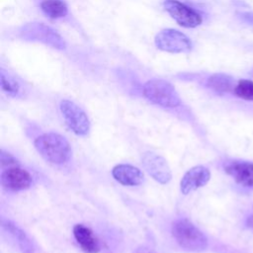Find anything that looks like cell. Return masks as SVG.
<instances>
[{
	"instance_id": "1",
	"label": "cell",
	"mask_w": 253,
	"mask_h": 253,
	"mask_svg": "<svg viewBox=\"0 0 253 253\" xmlns=\"http://www.w3.org/2000/svg\"><path fill=\"white\" fill-rule=\"evenodd\" d=\"M35 147L41 156L53 164H63L71 156V147L67 139L59 133L47 132L38 136Z\"/></svg>"
},
{
	"instance_id": "2",
	"label": "cell",
	"mask_w": 253,
	"mask_h": 253,
	"mask_svg": "<svg viewBox=\"0 0 253 253\" xmlns=\"http://www.w3.org/2000/svg\"><path fill=\"white\" fill-rule=\"evenodd\" d=\"M172 235L185 250L202 252L208 247L206 235L188 218H179L172 224Z\"/></svg>"
},
{
	"instance_id": "3",
	"label": "cell",
	"mask_w": 253,
	"mask_h": 253,
	"mask_svg": "<svg viewBox=\"0 0 253 253\" xmlns=\"http://www.w3.org/2000/svg\"><path fill=\"white\" fill-rule=\"evenodd\" d=\"M142 92L148 101L163 108H176L181 104L180 96L175 87L163 79L146 81Z\"/></svg>"
},
{
	"instance_id": "4",
	"label": "cell",
	"mask_w": 253,
	"mask_h": 253,
	"mask_svg": "<svg viewBox=\"0 0 253 253\" xmlns=\"http://www.w3.org/2000/svg\"><path fill=\"white\" fill-rule=\"evenodd\" d=\"M155 45L158 49L170 53H186L192 48L190 39L174 29H164L160 31L154 39Z\"/></svg>"
},
{
	"instance_id": "5",
	"label": "cell",
	"mask_w": 253,
	"mask_h": 253,
	"mask_svg": "<svg viewBox=\"0 0 253 253\" xmlns=\"http://www.w3.org/2000/svg\"><path fill=\"white\" fill-rule=\"evenodd\" d=\"M21 36L26 40L40 42L53 48H65V42L62 38L51 28L42 23H31L26 25L21 30Z\"/></svg>"
},
{
	"instance_id": "6",
	"label": "cell",
	"mask_w": 253,
	"mask_h": 253,
	"mask_svg": "<svg viewBox=\"0 0 253 253\" xmlns=\"http://www.w3.org/2000/svg\"><path fill=\"white\" fill-rule=\"evenodd\" d=\"M59 109L67 126L75 134L86 135L89 132V119L78 105L69 100H62L59 104Z\"/></svg>"
},
{
	"instance_id": "7",
	"label": "cell",
	"mask_w": 253,
	"mask_h": 253,
	"mask_svg": "<svg viewBox=\"0 0 253 253\" xmlns=\"http://www.w3.org/2000/svg\"><path fill=\"white\" fill-rule=\"evenodd\" d=\"M163 6L166 12L184 28H196L203 22L202 16L196 10L178 0H165Z\"/></svg>"
},
{
	"instance_id": "8",
	"label": "cell",
	"mask_w": 253,
	"mask_h": 253,
	"mask_svg": "<svg viewBox=\"0 0 253 253\" xmlns=\"http://www.w3.org/2000/svg\"><path fill=\"white\" fill-rule=\"evenodd\" d=\"M141 161L146 172L158 183L167 184L171 180V169L161 155L147 151L142 155Z\"/></svg>"
},
{
	"instance_id": "9",
	"label": "cell",
	"mask_w": 253,
	"mask_h": 253,
	"mask_svg": "<svg viewBox=\"0 0 253 253\" xmlns=\"http://www.w3.org/2000/svg\"><path fill=\"white\" fill-rule=\"evenodd\" d=\"M223 169L239 186L253 191V163L244 160H229L223 164Z\"/></svg>"
},
{
	"instance_id": "10",
	"label": "cell",
	"mask_w": 253,
	"mask_h": 253,
	"mask_svg": "<svg viewBox=\"0 0 253 253\" xmlns=\"http://www.w3.org/2000/svg\"><path fill=\"white\" fill-rule=\"evenodd\" d=\"M33 182L31 174L18 166L9 167L1 174V184L11 191H23L31 187Z\"/></svg>"
},
{
	"instance_id": "11",
	"label": "cell",
	"mask_w": 253,
	"mask_h": 253,
	"mask_svg": "<svg viewBox=\"0 0 253 253\" xmlns=\"http://www.w3.org/2000/svg\"><path fill=\"white\" fill-rule=\"evenodd\" d=\"M211 179V172L205 166L199 165L188 170L180 182V190L188 195L208 184Z\"/></svg>"
},
{
	"instance_id": "12",
	"label": "cell",
	"mask_w": 253,
	"mask_h": 253,
	"mask_svg": "<svg viewBox=\"0 0 253 253\" xmlns=\"http://www.w3.org/2000/svg\"><path fill=\"white\" fill-rule=\"evenodd\" d=\"M112 175L116 181L125 186H137L144 179L141 170L129 164L116 165L112 170Z\"/></svg>"
},
{
	"instance_id": "13",
	"label": "cell",
	"mask_w": 253,
	"mask_h": 253,
	"mask_svg": "<svg viewBox=\"0 0 253 253\" xmlns=\"http://www.w3.org/2000/svg\"><path fill=\"white\" fill-rule=\"evenodd\" d=\"M73 235L81 247L86 253H98L100 251V243L93 231L84 224H76L73 227Z\"/></svg>"
},
{
	"instance_id": "14",
	"label": "cell",
	"mask_w": 253,
	"mask_h": 253,
	"mask_svg": "<svg viewBox=\"0 0 253 253\" xmlns=\"http://www.w3.org/2000/svg\"><path fill=\"white\" fill-rule=\"evenodd\" d=\"M207 86L218 94L229 93L234 90V80L231 76L224 73H215L207 80Z\"/></svg>"
},
{
	"instance_id": "15",
	"label": "cell",
	"mask_w": 253,
	"mask_h": 253,
	"mask_svg": "<svg viewBox=\"0 0 253 253\" xmlns=\"http://www.w3.org/2000/svg\"><path fill=\"white\" fill-rule=\"evenodd\" d=\"M41 9L45 16L51 19L63 18L68 13V8L63 0H42Z\"/></svg>"
},
{
	"instance_id": "16",
	"label": "cell",
	"mask_w": 253,
	"mask_h": 253,
	"mask_svg": "<svg viewBox=\"0 0 253 253\" xmlns=\"http://www.w3.org/2000/svg\"><path fill=\"white\" fill-rule=\"evenodd\" d=\"M3 227L14 236L24 253H34V248L30 239L21 228L10 221H3Z\"/></svg>"
},
{
	"instance_id": "17",
	"label": "cell",
	"mask_w": 253,
	"mask_h": 253,
	"mask_svg": "<svg viewBox=\"0 0 253 253\" xmlns=\"http://www.w3.org/2000/svg\"><path fill=\"white\" fill-rule=\"evenodd\" d=\"M233 92L237 97L253 102V81L248 79L239 80L234 87Z\"/></svg>"
},
{
	"instance_id": "18",
	"label": "cell",
	"mask_w": 253,
	"mask_h": 253,
	"mask_svg": "<svg viewBox=\"0 0 253 253\" xmlns=\"http://www.w3.org/2000/svg\"><path fill=\"white\" fill-rule=\"evenodd\" d=\"M0 78H1V88L7 95L16 96L19 94L20 92L19 83L13 77L6 74L3 69H1Z\"/></svg>"
},
{
	"instance_id": "19",
	"label": "cell",
	"mask_w": 253,
	"mask_h": 253,
	"mask_svg": "<svg viewBox=\"0 0 253 253\" xmlns=\"http://www.w3.org/2000/svg\"><path fill=\"white\" fill-rule=\"evenodd\" d=\"M0 157H1V164H2V166L15 167V166H18V164H19L17 159L12 154H10L9 152H6L3 149L1 150Z\"/></svg>"
},
{
	"instance_id": "20",
	"label": "cell",
	"mask_w": 253,
	"mask_h": 253,
	"mask_svg": "<svg viewBox=\"0 0 253 253\" xmlns=\"http://www.w3.org/2000/svg\"><path fill=\"white\" fill-rule=\"evenodd\" d=\"M239 18L242 22L253 26V12H242L239 14Z\"/></svg>"
},
{
	"instance_id": "21",
	"label": "cell",
	"mask_w": 253,
	"mask_h": 253,
	"mask_svg": "<svg viewBox=\"0 0 253 253\" xmlns=\"http://www.w3.org/2000/svg\"><path fill=\"white\" fill-rule=\"evenodd\" d=\"M249 223H250V226L253 228V216L250 217V222Z\"/></svg>"
}]
</instances>
